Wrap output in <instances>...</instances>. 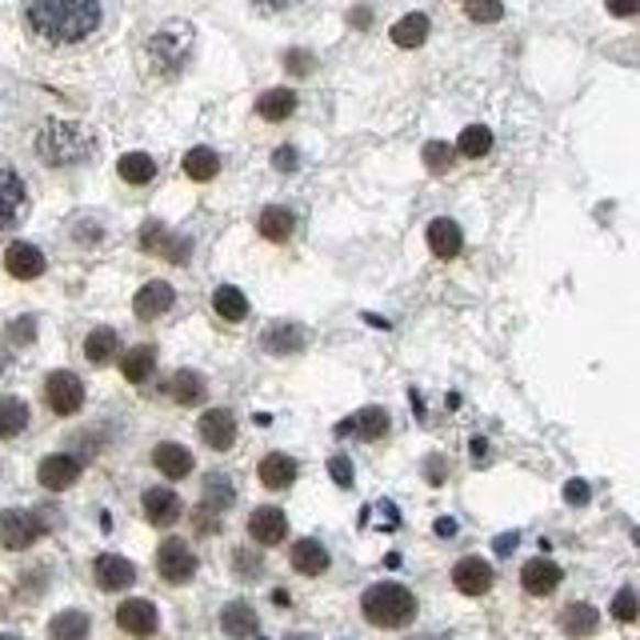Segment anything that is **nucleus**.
<instances>
[{
  "label": "nucleus",
  "instance_id": "1",
  "mask_svg": "<svg viewBox=\"0 0 640 640\" xmlns=\"http://www.w3.org/2000/svg\"><path fill=\"white\" fill-rule=\"evenodd\" d=\"M24 16L48 45H77L100 29V0H24Z\"/></svg>",
  "mask_w": 640,
  "mask_h": 640
},
{
  "label": "nucleus",
  "instance_id": "2",
  "mask_svg": "<svg viewBox=\"0 0 640 640\" xmlns=\"http://www.w3.org/2000/svg\"><path fill=\"white\" fill-rule=\"evenodd\" d=\"M361 613L376 629H405L417 617V596L397 581H385V585H373L361 596Z\"/></svg>",
  "mask_w": 640,
  "mask_h": 640
},
{
  "label": "nucleus",
  "instance_id": "3",
  "mask_svg": "<svg viewBox=\"0 0 640 640\" xmlns=\"http://www.w3.org/2000/svg\"><path fill=\"white\" fill-rule=\"evenodd\" d=\"M36 153L45 156L48 165H77L92 153V136L80 124L68 121H48L36 136Z\"/></svg>",
  "mask_w": 640,
  "mask_h": 640
},
{
  "label": "nucleus",
  "instance_id": "4",
  "mask_svg": "<svg viewBox=\"0 0 640 640\" xmlns=\"http://www.w3.org/2000/svg\"><path fill=\"white\" fill-rule=\"evenodd\" d=\"M45 537V520L36 517V512H29V508H4L0 512V544L12 552L29 549V544H36Z\"/></svg>",
  "mask_w": 640,
  "mask_h": 640
},
{
  "label": "nucleus",
  "instance_id": "5",
  "mask_svg": "<svg viewBox=\"0 0 640 640\" xmlns=\"http://www.w3.org/2000/svg\"><path fill=\"white\" fill-rule=\"evenodd\" d=\"M188 48H192L188 29H165V33H156L153 41H148V60H153L156 73L173 77V73H180V65L188 60Z\"/></svg>",
  "mask_w": 640,
  "mask_h": 640
},
{
  "label": "nucleus",
  "instance_id": "6",
  "mask_svg": "<svg viewBox=\"0 0 640 640\" xmlns=\"http://www.w3.org/2000/svg\"><path fill=\"white\" fill-rule=\"evenodd\" d=\"M156 573L165 576L168 585H185V581H192V573H197V556H192V549H188L180 537H168V541L156 549Z\"/></svg>",
  "mask_w": 640,
  "mask_h": 640
},
{
  "label": "nucleus",
  "instance_id": "7",
  "mask_svg": "<svg viewBox=\"0 0 640 640\" xmlns=\"http://www.w3.org/2000/svg\"><path fill=\"white\" fill-rule=\"evenodd\" d=\"M45 400L56 417H73V412H80V405H85V385H80V376L68 373V368L53 373L45 380Z\"/></svg>",
  "mask_w": 640,
  "mask_h": 640
},
{
  "label": "nucleus",
  "instance_id": "8",
  "mask_svg": "<svg viewBox=\"0 0 640 640\" xmlns=\"http://www.w3.org/2000/svg\"><path fill=\"white\" fill-rule=\"evenodd\" d=\"M141 249L153 256H165V261H173V265H185L188 261V241L185 236H177V232H168L165 224L148 221L141 229Z\"/></svg>",
  "mask_w": 640,
  "mask_h": 640
},
{
  "label": "nucleus",
  "instance_id": "9",
  "mask_svg": "<svg viewBox=\"0 0 640 640\" xmlns=\"http://www.w3.org/2000/svg\"><path fill=\"white\" fill-rule=\"evenodd\" d=\"M117 625H121V632H129V637L144 640V637H153V632H156L161 617H156L153 600H141V596H133V600H124V605L117 608Z\"/></svg>",
  "mask_w": 640,
  "mask_h": 640
},
{
  "label": "nucleus",
  "instance_id": "10",
  "mask_svg": "<svg viewBox=\"0 0 640 640\" xmlns=\"http://www.w3.org/2000/svg\"><path fill=\"white\" fill-rule=\"evenodd\" d=\"M92 576H97V585L104 588V593H121V588H129L136 581V569H133V561H124L117 552H104V556H97V564H92Z\"/></svg>",
  "mask_w": 640,
  "mask_h": 640
},
{
  "label": "nucleus",
  "instance_id": "11",
  "mask_svg": "<svg viewBox=\"0 0 640 640\" xmlns=\"http://www.w3.org/2000/svg\"><path fill=\"white\" fill-rule=\"evenodd\" d=\"M36 476H41V485L48 488V493H65L68 485H77L80 476V461L68 453H53L41 461V468H36Z\"/></svg>",
  "mask_w": 640,
  "mask_h": 640
},
{
  "label": "nucleus",
  "instance_id": "12",
  "mask_svg": "<svg viewBox=\"0 0 640 640\" xmlns=\"http://www.w3.org/2000/svg\"><path fill=\"white\" fill-rule=\"evenodd\" d=\"M453 585L461 588L464 596H485L493 588V564L481 561V556H464L453 569Z\"/></svg>",
  "mask_w": 640,
  "mask_h": 640
},
{
  "label": "nucleus",
  "instance_id": "13",
  "mask_svg": "<svg viewBox=\"0 0 640 640\" xmlns=\"http://www.w3.org/2000/svg\"><path fill=\"white\" fill-rule=\"evenodd\" d=\"M285 532H288V517L276 505L256 508L253 517H249V537H253L256 544H280L285 541Z\"/></svg>",
  "mask_w": 640,
  "mask_h": 640
},
{
  "label": "nucleus",
  "instance_id": "14",
  "mask_svg": "<svg viewBox=\"0 0 640 640\" xmlns=\"http://www.w3.org/2000/svg\"><path fill=\"white\" fill-rule=\"evenodd\" d=\"M200 437H205V444L209 449H217V453H224V449H232L236 444V417L224 409H209L205 417H200Z\"/></svg>",
  "mask_w": 640,
  "mask_h": 640
},
{
  "label": "nucleus",
  "instance_id": "15",
  "mask_svg": "<svg viewBox=\"0 0 640 640\" xmlns=\"http://www.w3.org/2000/svg\"><path fill=\"white\" fill-rule=\"evenodd\" d=\"M336 432H341V437L353 432V437H361V441H380V437L388 432V412L376 409V405H368V409H361V412H353L349 420H341Z\"/></svg>",
  "mask_w": 640,
  "mask_h": 640
},
{
  "label": "nucleus",
  "instance_id": "16",
  "mask_svg": "<svg viewBox=\"0 0 640 640\" xmlns=\"http://www.w3.org/2000/svg\"><path fill=\"white\" fill-rule=\"evenodd\" d=\"M4 268H9V276H16V280H36V276L45 273V253L36 249V244H9V253H4Z\"/></svg>",
  "mask_w": 640,
  "mask_h": 640
},
{
  "label": "nucleus",
  "instance_id": "17",
  "mask_svg": "<svg viewBox=\"0 0 640 640\" xmlns=\"http://www.w3.org/2000/svg\"><path fill=\"white\" fill-rule=\"evenodd\" d=\"M144 517H148V525H156V529L177 525L180 497L173 493V488H148V493H144Z\"/></svg>",
  "mask_w": 640,
  "mask_h": 640
},
{
  "label": "nucleus",
  "instance_id": "18",
  "mask_svg": "<svg viewBox=\"0 0 640 640\" xmlns=\"http://www.w3.org/2000/svg\"><path fill=\"white\" fill-rule=\"evenodd\" d=\"M24 209V180L9 165H0V229H9Z\"/></svg>",
  "mask_w": 640,
  "mask_h": 640
},
{
  "label": "nucleus",
  "instance_id": "19",
  "mask_svg": "<svg viewBox=\"0 0 640 640\" xmlns=\"http://www.w3.org/2000/svg\"><path fill=\"white\" fill-rule=\"evenodd\" d=\"M173 300H177V293H173V285H165V280H153V285H144L141 293L133 297V309L141 320H156L161 312L173 309Z\"/></svg>",
  "mask_w": 640,
  "mask_h": 640
},
{
  "label": "nucleus",
  "instance_id": "20",
  "mask_svg": "<svg viewBox=\"0 0 640 640\" xmlns=\"http://www.w3.org/2000/svg\"><path fill=\"white\" fill-rule=\"evenodd\" d=\"M236 500V488L224 473H209L205 476V488H200V512H209V517H221L224 508H232Z\"/></svg>",
  "mask_w": 640,
  "mask_h": 640
},
{
  "label": "nucleus",
  "instance_id": "21",
  "mask_svg": "<svg viewBox=\"0 0 640 640\" xmlns=\"http://www.w3.org/2000/svg\"><path fill=\"white\" fill-rule=\"evenodd\" d=\"M520 585H525V593L532 596H549L552 588L561 585V564H552V561H529L525 569H520Z\"/></svg>",
  "mask_w": 640,
  "mask_h": 640
},
{
  "label": "nucleus",
  "instance_id": "22",
  "mask_svg": "<svg viewBox=\"0 0 640 640\" xmlns=\"http://www.w3.org/2000/svg\"><path fill=\"white\" fill-rule=\"evenodd\" d=\"M429 249L441 261H453V256H461L464 249V236H461V224L449 221V217H441V221L429 224Z\"/></svg>",
  "mask_w": 640,
  "mask_h": 640
},
{
  "label": "nucleus",
  "instance_id": "23",
  "mask_svg": "<svg viewBox=\"0 0 640 640\" xmlns=\"http://www.w3.org/2000/svg\"><path fill=\"white\" fill-rule=\"evenodd\" d=\"M153 464H156V468H161V473H165V476H173V481H180V476L192 473V453H188L185 444L165 441V444H156V449H153Z\"/></svg>",
  "mask_w": 640,
  "mask_h": 640
},
{
  "label": "nucleus",
  "instance_id": "24",
  "mask_svg": "<svg viewBox=\"0 0 640 640\" xmlns=\"http://www.w3.org/2000/svg\"><path fill=\"white\" fill-rule=\"evenodd\" d=\"M297 481V461L285 453H268L265 461H261V485L273 488V493H280V488H288Z\"/></svg>",
  "mask_w": 640,
  "mask_h": 640
},
{
  "label": "nucleus",
  "instance_id": "25",
  "mask_svg": "<svg viewBox=\"0 0 640 640\" xmlns=\"http://www.w3.org/2000/svg\"><path fill=\"white\" fill-rule=\"evenodd\" d=\"M293 569L305 576H320L329 569V549L320 541H312V537H305V541L293 544Z\"/></svg>",
  "mask_w": 640,
  "mask_h": 640
},
{
  "label": "nucleus",
  "instance_id": "26",
  "mask_svg": "<svg viewBox=\"0 0 640 640\" xmlns=\"http://www.w3.org/2000/svg\"><path fill=\"white\" fill-rule=\"evenodd\" d=\"M293 229H297V217H293L288 209H280V205H268V209L256 217V232H261L265 241H276V244L288 241Z\"/></svg>",
  "mask_w": 640,
  "mask_h": 640
},
{
  "label": "nucleus",
  "instance_id": "27",
  "mask_svg": "<svg viewBox=\"0 0 640 640\" xmlns=\"http://www.w3.org/2000/svg\"><path fill=\"white\" fill-rule=\"evenodd\" d=\"M561 629H564V637H573V640L593 637V632L600 629V613H596L593 605H569L561 613Z\"/></svg>",
  "mask_w": 640,
  "mask_h": 640
},
{
  "label": "nucleus",
  "instance_id": "28",
  "mask_svg": "<svg viewBox=\"0 0 640 640\" xmlns=\"http://www.w3.org/2000/svg\"><path fill=\"white\" fill-rule=\"evenodd\" d=\"M221 629L229 632V637L244 640L256 632V613L253 605H244V600H232V605L221 608Z\"/></svg>",
  "mask_w": 640,
  "mask_h": 640
},
{
  "label": "nucleus",
  "instance_id": "29",
  "mask_svg": "<svg viewBox=\"0 0 640 640\" xmlns=\"http://www.w3.org/2000/svg\"><path fill=\"white\" fill-rule=\"evenodd\" d=\"M153 368H156V349L153 344H136V349H129L124 361H121V373H124L129 385H144Z\"/></svg>",
  "mask_w": 640,
  "mask_h": 640
},
{
  "label": "nucleus",
  "instance_id": "30",
  "mask_svg": "<svg viewBox=\"0 0 640 640\" xmlns=\"http://www.w3.org/2000/svg\"><path fill=\"white\" fill-rule=\"evenodd\" d=\"M265 349L268 353H276V356H285V353H300L305 349V329L300 324H273V329L265 332Z\"/></svg>",
  "mask_w": 640,
  "mask_h": 640
},
{
  "label": "nucleus",
  "instance_id": "31",
  "mask_svg": "<svg viewBox=\"0 0 640 640\" xmlns=\"http://www.w3.org/2000/svg\"><path fill=\"white\" fill-rule=\"evenodd\" d=\"M424 36H429V16H424V12H409V16H400V21L393 24V45H400V48L424 45Z\"/></svg>",
  "mask_w": 640,
  "mask_h": 640
},
{
  "label": "nucleus",
  "instance_id": "32",
  "mask_svg": "<svg viewBox=\"0 0 640 640\" xmlns=\"http://www.w3.org/2000/svg\"><path fill=\"white\" fill-rule=\"evenodd\" d=\"M293 109H297V92L293 89H268L265 97L256 100V112L265 117V121H288L293 117Z\"/></svg>",
  "mask_w": 640,
  "mask_h": 640
},
{
  "label": "nucleus",
  "instance_id": "33",
  "mask_svg": "<svg viewBox=\"0 0 640 640\" xmlns=\"http://www.w3.org/2000/svg\"><path fill=\"white\" fill-rule=\"evenodd\" d=\"M165 393H168L173 400H177V405H200L209 388H205V380H200L197 373H188V368H180V373L165 385Z\"/></svg>",
  "mask_w": 640,
  "mask_h": 640
},
{
  "label": "nucleus",
  "instance_id": "34",
  "mask_svg": "<svg viewBox=\"0 0 640 640\" xmlns=\"http://www.w3.org/2000/svg\"><path fill=\"white\" fill-rule=\"evenodd\" d=\"M48 637L53 640H85L89 637V617L68 608V613H56L53 625H48Z\"/></svg>",
  "mask_w": 640,
  "mask_h": 640
},
{
  "label": "nucleus",
  "instance_id": "35",
  "mask_svg": "<svg viewBox=\"0 0 640 640\" xmlns=\"http://www.w3.org/2000/svg\"><path fill=\"white\" fill-rule=\"evenodd\" d=\"M212 309H217V317H224V320H244L249 317V300H244V293L241 288H232V285H221L217 293H212Z\"/></svg>",
  "mask_w": 640,
  "mask_h": 640
},
{
  "label": "nucleus",
  "instance_id": "36",
  "mask_svg": "<svg viewBox=\"0 0 640 640\" xmlns=\"http://www.w3.org/2000/svg\"><path fill=\"white\" fill-rule=\"evenodd\" d=\"M29 424V405L16 397H0V441H9Z\"/></svg>",
  "mask_w": 640,
  "mask_h": 640
},
{
  "label": "nucleus",
  "instance_id": "37",
  "mask_svg": "<svg viewBox=\"0 0 640 640\" xmlns=\"http://www.w3.org/2000/svg\"><path fill=\"white\" fill-rule=\"evenodd\" d=\"M117 168H121V177L129 180V185H148V180L156 177V161L148 153H124Z\"/></svg>",
  "mask_w": 640,
  "mask_h": 640
},
{
  "label": "nucleus",
  "instance_id": "38",
  "mask_svg": "<svg viewBox=\"0 0 640 640\" xmlns=\"http://www.w3.org/2000/svg\"><path fill=\"white\" fill-rule=\"evenodd\" d=\"M185 173L192 180H212L217 173H221V156L200 144V148H192V153L185 156Z\"/></svg>",
  "mask_w": 640,
  "mask_h": 640
},
{
  "label": "nucleus",
  "instance_id": "39",
  "mask_svg": "<svg viewBox=\"0 0 640 640\" xmlns=\"http://www.w3.org/2000/svg\"><path fill=\"white\" fill-rule=\"evenodd\" d=\"M85 356H89L92 365H109L112 356H117V332L112 329H92L89 341H85Z\"/></svg>",
  "mask_w": 640,
  "mask_h": 640
},
{
  "label": "nucleus",
  "instance_id": "40",
  "mask_svg": "<svg viewBox=\"0 0 640 640\" xmlns=\"http://www.w3.org/2000/svg\"><path fill=\"white\" fill-rule=\"evenodd\" d=\"M453 148L456 153H464V156H485L488 148H493V133H488L485 124H468Z\"/></svg>",
  "mask_w": 640,
  "mask_h": 640
},
{
  "label": "nucleus",
  "instance_id": "41",
  "mask_svg": "<svg viewBox=\"0 0 640 640\" xmlns=\"http://www.w3.org/2000/svg\"><path fill=\"white\" fill-rule=\"evenodd\" d=\"M456 161V148L453 144H444V141H429L424 144V168L429 173H449Z\"/></svg>",
  "mask_w": 640,
  "mask_h": 640
},
{
  "label": "nucleus",
  "instance_id": "42",
  "mask_svg": "<svg viewBox=\"0 0 640 640\" xmlns=\"http://www.w3.org/2000/svg\"><path fill=\"white\" fill-rule=\"evenodd\" d=\"M464 12H468V21H476V24H493L505 16V4H500V0H464Z\"/></svg>",
  "mask_w": 640,
  "mask_h": 640
},
{
  "label": "nucleus",
  "instance_id": "43",
  "mask_svg": "<svg viewBox=\"0 0 640 640\" xmlns=\"http://www.w3.org/2000/svg\"><path fill=\"white\" fill-rule=\"evenodd\" d=\"M613 617L620 620V625H632L637 620V593L632 588H620L617 600H613Z\"/></svg>",
  "mask_w": 640,
  "mask_h": 640
},
{
  "label": "nucleus",
  "instance_id": "44",
  "mask_svg": "<svg viewBox=\"0 0 640 640\" xmlns=\"http://www.w3.org/2000/svg\"><path fill=\"white\" fill-rule=\"evenodd\" d=\"M285 68H288V73H297V77H309V73H312V53H305V48H293V53L285 56Z\"/></svg>",
  "mask_w": 640,
  "mask_h": 640
},
{
  "label": "nucleus",
  "instance_id": "45",
  "mask_svg": "<svg viewBox=\"0 0 640 640\" xmlns=\"http://www.w3.org/2000/svg\"><path fill=\"white\" fill-rule=\"evenodd\" d=\"M329 473H332V481H336L341 488L353 485V461H349V456H332V461H329Z\"/></svg>",
  "mask_w": 640,
  "mask_h": 640
},
{
  "label": "nucleus",
  "instance_id": "46",
  "mask_svg": "<svg viewBox=\"0 0 640 640\" xmlns=\"http://www.w3.org/2000/svg\"><path fill=\"white\" fill-rule=\"evenodd\" d=\"M273 165L280 168V173H293V168L300 165L297 148H288V144H285V148H276V153H273Z\"/></svg>",
  "mask_w": 640,
  "mask_h": 640
},
{
  "label": "nucleus",
  "instance_id": "47",
  "mask_svg": "<svg viewBox=\"0 0 640 640\" xmlns=\"http://www.w3.org/2000/svg\"><path fill=\"white\" fill-rule=\"evenodd\" d=\"M236 573L241 576H261V556L253 561V552L236 549Z\"/></svg>",
  "mask_w": 640,
  "mask_h": 640
},
{
  "label": "nucleus",
  "instance_id": "48",
  "mask_svg": "<svg viewBox=\"0 0 640 640\" xmlns=\"http://www.w3.org/2000/svg\"><path fill=\"white\" fill-rule=\"evenodd\" d=\"M36 332V324H33V317H24V320H16L9 329V341H16V344H29V336Z\"/></svg>",
  "mask_w": 640,
  "mask_h": 640
},
{
  "label": "nucleus",
  "instance_id": "49",
  "mask_svg": "<svg viewBox=\"0 0 640 640\" xmlns=\"http://www.w3.org/2000/svg\"><path fill=\"white\" fill-rule=\"evenodd\" d=\"M564 500H569V505H588L585 481H569V485H564Z\"/></svg>",
  "mask_w": 640,
  "mask_h": 640
},
{
  "label": "nucleus",
  "instance_id": "50",
  "mask_svg": "<svg viewBox=\"0 0 640 640\" xmlns=\"http://www.w3.org/2000/svg\"><path fill=\"white\" fill-rule=\"evenodd\" d=\"M640 9V0H608V12L613 16H632Z\"/></svg>",
  "mask_w": 640,
  "mask_h": 640
},
{
  "label": "nucleus",
  "instance_id": "51",
  "mask_svg": "<svg viewBox=\"0 0 640 640\" xmlns=\"http://www.w3.org/2000/svg\"><path fill=\"white\" fill-rule=\"evenodd\" d=\"M517 549V532H505V537H497V552H508Z\"/></svg>",
  "mask_w": 640,
  "mask_h": 640
},
{
  "label": "nucleus",
  "instance_id": "52",
  "mask_svg": "<svg viewBox=\"0 0 640 640\" xmlns=\"http://www.w3.org/2000/svg\"><path fill=\"white\" fill-rule=\"evenodd\" d=\"M261 9H288V4H297V0H256Z\"/></svg>",
  "mask_w": 640,
  "mask_h": 640
},
{
  "label": "nucleus",
  "instance_id": "53",
  "mask_svg": "<svg viewBox=\"0 0 640 640\" xmlns=\"http://www.w3.org/2000/svg\"><path fill=\"white\" fill-rule=\"evenodd\" d=\"M437 532H441V537H453V532H456V520H437Z\"/></svg>",
  "mask_w": 640,
  "mask_h": 640
},
{
  "label": "nucleus",
  "instance_id": "54",
  "mask_svg": "<svg viewBox=\"0 0 640 640\" xmlns=\"http://www.w3.org/2000/svg\"><path fill=\"white\" fill-rule=\"evenodd\" d=\"M349 21H353L356 29H365V24H368V9H356L353 16H349Z\"/></svg>",
  "mask_w": 640,
  "mask_h": 640
},
{
  "label": "nucleus",
  "instance_id": "55",
  "mask_svg": "<svg viewBox=\"0 0 640 640\" xmlns=\"http://www.w3.org/2000/svg\"><path fill=\"white\" fill-rule=\"evenodd\" d=\"M285 640H312V637H305V632H293V637H285Z\"/></svg>",
  "mask_w": 640,
  "mask_h": 640
},
{
  "label": "nucleus",
  "instance_id": "56",
  "mask_svg": "<svg viewBox=\"0 0 640 640\" xmlns=\"http://www.w3.org/2000/svg\"><path fill=\"white\" fill-rule=\"evenodd\" d=\"M0 640H21V637H9V632H0Z\"/></svg>",
  "mask_w": 640,
  "mask_h": 640
},
{
  "label": "nucleus",
  "instance_id": "57",
  "mask_svg": "<svg viewBox=\"0 0 640 640\" xmlns=\"http://www.w3.org/2000/svg\"><path fill=\"white\" fill-rule=\"evenodd\" d=\"M424 640H441V637H424Z\"/></svg>",
  "mask_w": 640,
  "mask_h": 640
}]
</instances>
